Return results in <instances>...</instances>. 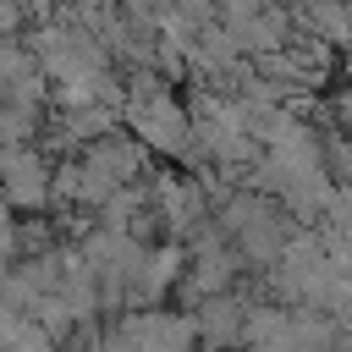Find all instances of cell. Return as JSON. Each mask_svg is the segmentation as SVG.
Segmentation results:
<instances>
[{
	"mask_svg": "<svg viewBox=\"0 0 352 352\" xmlns=\"http://www.w3.org/2000/svg\"><path fill=\"white\" fill-rule=\"evenodd\" d=\"M110 352H198V330L187 308H116L104 319Z\"/></svg>",
	"mask_w": 352,
	"mask_h": 352,
	"instance_id": "obj_1",
	"label": "cell"
},
{
	"mask_svg": "<svg viewBox=\"0 0 352 352\" xmlns=\"http://www.w3.org/2000/svg\"><path fill=\"white\" fill-rule=\"evenodd\" d=\"M192 314V330H198V352H236L242 346V319H248V302L236 292H220V297H204Z\"/></svg>",
	"mask_w": 352,
	"mask_h": 352,
	"instance_id": "obj_2",
	"label": "cell"
},
{
	"mask_svg": "<svg viewBox=\"0 0 352 352\" xmlns=\"http://www.w3.org/2000/svg\"><path fill=\"white\" fill-rule=\"evenodd\" d=\"M0 352H60V341H55L44 324H33V319L22 314V319H16V330L6 336V346H0Z\"/></svg>",
	"mask_w": 352,
	"mask_h": 352,
	"instance_id": "obj_3",
	"label": "cell"
},
{
	"mask_svg": "<svg viewBox=\"0 0 352 352\" xmlns=\"http://www.w3.org/2000/svg\"><path fill=\"white\" fill-rule=\"evenodd\" d=\"M11 126H16V121H11V116H0V138H11Z\"/></svg>",
	"mask_w": 352,
	"mask_h": 352,
	"instance_id": "obj_4",
	"label": "cell"
}]
</instances>
